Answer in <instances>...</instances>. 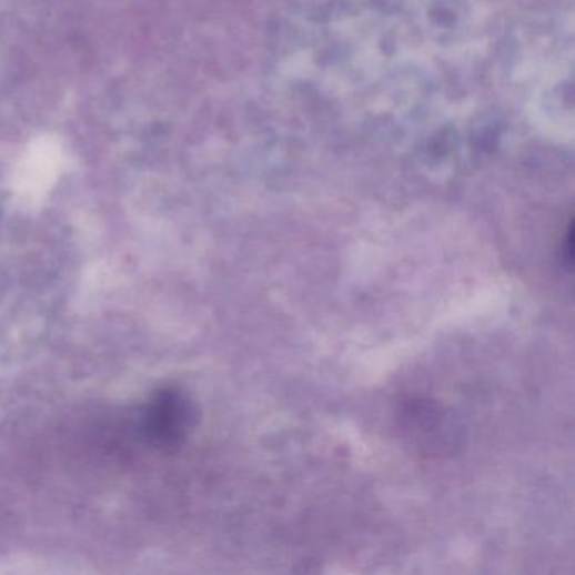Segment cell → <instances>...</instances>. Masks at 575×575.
<instances>
[{
    "label": "cell",
    "mask_w": 575,
    "mask_h": 575,
    "mask_svg": "<svg viewBox=\"0 0 575 575\" xmlns=\"http://www.w3.org/2000/svg\"><path fill=\"white\" fill-rule=\"evenodd\" d=\"M194 405L184 393L164 390L149 404L144 431L161 447H174L186 438L194 425Z\"/></svg>",
    "instance_id": "cell-1"
},
{
    "label": "cell",
    "mask_w": 575,
    "mask_h": 575,
    "mask_svg": "<svg viewBox=\"0 0 575 575\" xmlns=\"http://www.w3.org/2000/svg\"><path fill=\"white\" fill-rule=\"evenodd\" d=\"M408 427L417 432L418 444H435L441 442L438 434L446 438V434H442V427H450L446 422L442 421L441 412L427 404H415L412 412H408Z\"/></svg>",
    "instance_id": "cell-2"
}]
</instances>
